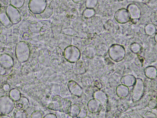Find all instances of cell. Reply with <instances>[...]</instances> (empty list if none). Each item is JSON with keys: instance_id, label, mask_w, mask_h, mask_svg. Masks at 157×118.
I'll return each instance as SVG.
<instances>
[{"instance_id": "obj_1", "label": "cell", "mask_w": 157, "mask_h": 118, "mask_svg": "<svg viewBox=\"0 0 157 118\" xmlns=\"http://www.w3.org/2000/svg\"><path fill=\"white\" fill-rule=\"evenodd\" d=\"M15 55L20 62L27 61L29 58L30 49L28 44L24 41H20L16 44L15 49Z\"/></svg>"}, {"instance_id": "obj_2", "label": "cell", "mask_w": 157, "mask_h": 118, "mask_svg": "<svg viewBox=\"0 0 157 118\" xmlns=\"http://www.w3.org/2000/svg\"><path fill=\"white\" fill-rule=\"evenodd\" d=\"M15 107V101L7 95L0 97V114L7 115Z\"/></svg>"}, {"instance_id": "obj_3", "label": "cell", "mask_w": 157, "mask_h": 118, "mask_svg": "<svg viewBox=\"0 0 157 118\" xmlns=\"http://www.w3.org/2000/svg\"><path fill=\"white\" fill-rule=\"evenodd\" d=\"M47 4V0H30L28 7L32 13L39 15L46 9Z\"/></svg>"}, {"instance_id": "obj_4", "label": "cell", "mask_w": 157, "mask_h": 118, "mask_svg": "<svg viewBox=\"0 0 157 118\" xmlns=\"http://www.w3.org/2000/svg\"><path fill=\"white\" fill-rule=\"evenodd\" d=\"M5 11L13 24H17L21 21V15L17 8L10 4L6 7Z\"/></svg>"}, {"instance_id": "obj_5", "label": "cell", "mask_w": 157, "mask_h": 118, "mask_svg": "<svg viewBox=\"0 0 157 118\" xmlns=\"http://www.w3.org/2000/svg\"><path fill=\"white\" fill-rule=\"evenodd\" d=\"M65 58L67 60L74 61L77 60L80 56L79 49L76 46L70 45L67 47L64 51Z\"/></svg>"}, {"instance_id": "obj_6", "label": "cell", "mask_w": 157, "mask_h": 118, "mask_svg": "<svg viewBox=\"0 0 157 118\" xmlns=\"http://www.w3.org/2000/svg\"><path fill=\"white\" fill-rule=\"evenodd\" d=\"M0 22L4 27L7 28L10 27L13 24L5 11L4 10L0 11Z\"/></svg>"}, {"instance_id": "obj_7", "label": "cell", "mask_w": 157, "mask_h": 118, "mask_svg": "<svg viewBox=\"0 0 157 118\" xmlns=\"http://www.w3.org/2000/svg\"><path fill=\"white\" fill-rule=\"evenodd\" d=\"M15 107L18 110L23 109L25 108L28 103L27 99L22 96L17 101L15 102Z\"/></svg>"}, {"instance_id": "obj_8", "label": "cell", "mask_w": 157, "mask_h": 118, "mask_svg": "<svg viewBox=\"0 0 157 118\" xmlns=\"http://www.w3.org/2000/svg\"><path fill=\"white\" fill-rule=\"evenodd\" d=\"M9 96L15 102L18 100L21 97L20 91L16 88H12L10 91Z\"/></svg>"}, {"instance_id": "obj_9", "label": "cell", "mask_w": 157, "mask_h": 118, "mask_svg": "<svg viewBox=\"0 0 157 118\" xmlns=\"http://www.w3.org/2000/svg\"><path fill=\"white\" fill-rule=\"evenodd\" d=\"M53 9L49 6L46 7V9L40 14L41 18L47 19L50 17L53 13Z\"/></svg>"}, {"instance_id": "obj_10", "label": "cell", "mask_w": 157, "mask_h": 118, "mask_svg": "<svg viewBox=\"0 0 157 118\" xmlns=\"http://www.w3.org/2000/svg\"><path fill=\"white\" fill-rule=\"evenodd\" d=\"M13 69L0 65V76L2 77L9 76L12 73Z\"/></svg>"}, {"instance_id": "obj_11", "label": "cell", "mask_w": 157, "mask_h": 118, "mask_svg": "<svg viewBox=\"0 0 157 118\" xmlns=\"http://www.w3.org/2000/svg\"><path fill=\"white\" fill-rule=\"evenodd\" d=\"M25 0H10L11 5L17 8H20L23 7Z\"/></svg>"}, {"instance_id": "obj_12", "label": "cell", "mask_w": 157, "mask_h": 118, "mask_svg": "<svg viewBox=\"0 0 157 118\" xmlns=\"http://www.w3.org/2000/svg\"><path fill=\"white\" fill-rule=\"evenodd\" d=\"M14 118H26L27 114L26 112L23 109L18 110L14 115Z\"/></svg>"}, {"instance_id": "obj_13", "label": "cell", "mask_w": 157, "mask_h": 118, "mask_svg": "<svg viewBox=\"0 0 157 118\" xmlns=\"http://www.w3.org/2000/svg\"><path fill=\"white\" fill-rule=\"evenodd\" d=\"M67 7L66 2L64 0H59L58 4V8L59 10L62 11H64Z\"/></svg>"}, {"instance_id": "obj_14", "label": "cell", "mask_w": 157, "mask_h": 118, "mask_svg": "<svg viewBox=\"0 0 157 118\" xmlns=\"http://www.w3.org/2000/svg\"><path fill=\"white\" fill-rule=\"evenodd\" d=\"M59 0H53L50 3L49 6L53 9L58 7Z\"/></svg>"}, {"instance_id": "obj_15", "label": "cell", "mask_w": 157, "mask_h": 118, "mask_svg": "<svg viewBox=\"0 0 157 118\" xmlns=\"http://www.w3.org/2000/svg\"><path fill=\"white\" fill-rule=\"evenodd\" d=\"M94 0H86V5L87 7L90 8L93 6Z\"/></svg>"}, {"instance_id": "obj_16", "label": "cell", "mask_w": 157, "mask_h": 118, "mask_svg": "<svg viewBox=\"0 0 157 118\" xmlns=\"http://www.w3.org/2000/svg\"><path fill=\"white\" fill-rule=\"evenodd\" d=\"M10 117L8 115H1L0 114V118H10Z\"/></svg>"}, {"instance_id": "obj_17", "label": "cell", "mask_w": 157, "mask_h": 118, "mask_svg": "<svg viewBox=\"0 0 157 118\" xmlns=\"http://www.w3.org/2000/svg\"><path fill=\"white\" fill-rule=\"evenodd\" d=\"M74 2L76 3H79L81 2L82 0H72Z\"/></svg>"}, {"instance_id": "obj_18", "label": "cell", "mask_w": 157, "mask_h": 118, "mask_svg": "<svg viewBox=\"0 0 157 118\" xmlns=\"http://www.w3.org/2000/svg\"><path fill=\"white\" fill-rule=\"evenodd\" d=\"M2 31V30L1 27L0 26V34L1 33Z\"/></svg>"}, {"instance_id": "obj_19", "label": "cell", "mask_w": 157, "mask_h": 118, "mask_svg": "<svg viewBox=\"0 0 157 118\" xmlns=\"http://www.w3.org/2000/svg\"><path fill=\"white\" fill-rule=\"evenodd\" d=\"M1 10V4H0V11Z\"/></svg>"}]
</instances>
